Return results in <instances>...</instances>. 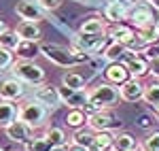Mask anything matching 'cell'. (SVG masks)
I'll return each instance as SVG.
<instances>
[{
  "instance_id": "cell-25",
  "label": "cell",
  "mask_w": 159,
  "mask_h": 151,
  "mask_svg": "<svg viewBox=\"0 0 159 151\" xmlns=\"http://www.w3.org/2000/svg\"><path fill=\"white\" fill-rule=\"evenodd\" d=\"M93 139H96V130H91L89 126H83V128H79L76 132H74V136H72V143H79V145H85V147H93Z\"/></svg>"
},
{
  "instance_id": "cell-4",
  "label": "cell",
  "mask_w": 159,
  "mask_h": 151,
  "mask_svg": "<svg viewBox=\"0 0 159 151\" xmlns=\"http://www.w3.org/2000/svg\"><path fill=\"white\" fill-rule=\"evenodd\" d=\"M11 77L21 79L24 83L40 85V83H45V68L38 66L34 60H19V62H13Z\"/></svg>"
},
{
  "instance_id": "cell-36",
  "label": "cell",
  "mask_w": 159,
  "mask_h": 151,
  "mask_svg": "<svg viewBox=\"0 0 159 151\" xmlns=\"http://www.w3.org/2000/svg\"><path fill=\"white\" fill-rule=\"evenodd\" d=\"M4 30H9V26H7V21H4V19H0V34H2Z\"/></svg>"
},
{
  "instance_id": "cell-6",
  "label": "cell",
  "mask_w": 159,
  "mask_h": 151,
  "mask_svg": "<svg viewBox=\"0 0 159 151\" xmlns=\"http://www.w3.org/2000/svg\"><path fill=\"white\" fill-rule=\"evenodd\" d=\"M129 21L132 26H136V30H142V28H148V26H153L157 19H155V13H153V7L148 4V2H140V4H136L134 9L129 11Z\"/></svg>"
},
{
  "instance_id": "cell-23",
  "label": "cell",
  "mask_w": 159,
  "mask_h": 151,
  "mask_svg": "<svg viewBox=\"0 0 159 151\" xmlns=\"http://www.w3.org/2000/svg\"><path fill=\"white\" fill-rule=\"evenodd\" d=\"M85 83L87 81L81 73L68 70V73L61 75V85H66V87H70V89H85Z\"/></svg>"
},
{
  "instance_id": "cell-11",
  "label": "cell",
  "mask_w": 159,
  "mask_h": 151,
  "mask_svg": "<svg viewBox=\"0 0 159 151\" xmlns=\"http://www.w3.org/2000/svg\"><path fill=\"white\" fill-rule=\"evenodd\" d=\"M34 98L40 100L45 106L49 109H55L61 104V96H60V87H53V85H47V83H40L34 92Z\"/></svg>"
},
{
  "instance_id": "cell-37",
  "label": "cell",
  "mask_w": 159,
  "mask_h": 151,
  "mask_svg": "<svg viewBox=\"0 0 159 151\" xmlns=\"http://www.w3.org/2000/svg\"><path fill=\"white\" fill-rule=\"evenodd\" d=\"M147 2L153 7V9H157V11H159V0H147Z\"/></svg>"
},
{
  "instance_id": "cell-41",
  "label": "cell",
  "mask_w": 159,
  "mask_h": 151,
  "mask_svg": "<svg viewBox=\"0 0 159 151\" xmlns=\"http://www.w3.org/2000/svg\"><path fill=\"white\" fill-rule=\"evenodd\" d=\"M132 151H140V147H136V149H132Z\"/></svg>"
},
{
  "instance_id": "cell-35",
  "label": "cell",
  "mask_w": 159,
  "mask_h": 151,
  "mask_svg": "<svg viewBox=\"0 0 159 151\" xmlns=\"http://www.w3.org/2000/svg\"><path fill=\"white\" fill-rule=\"evenodd\" d=\"M66 151H91V149L85 145H79V143H70V145H66Z\"/></svg>"
},
{
  "instance_id": "cell-34",
  "label": "cell",
  "mask_w": 159,
  "mask_h": 151,
  "mask_svg": "<svg viewBox=\"0 0 159 151\" xmlns=\"http://www.w3.org/2000/svg\"><path fill=\"white\" fill-rule=\"evenodd\" d=\"M148 75L155 77V79L159 81V55H157V58H151V60H148Z\"/></svg>"
},
{
  "instance_id": "cell-21",
  "label": "cell",
  "mask_w": 159,
  "mask_h": 151,
  "mask_svg": "<svg viewBox=\"0 0 159 151\" xmlns=\"http://www.w3.org/2000/svg\"><path fill=\"white\" fill-rule=\"evenodd\" d=\"M136 147H138V143L129 132H119L112 139V151H132Z\"/></svg>"
},
{
  "instance_id": "cell-31",
  "label": "cell",
  "mask_w": 159,
  "mask_h": 151,
  "mask_svg": "<svg viewBox=\"0 0 159 151\" xmlns=\"http://www.w3.org/2000/svg\"><path fill=\"white\" fill-rule=\"evenodd\" d=\"M24 149L25 151H49L51 145H49V140L45 139V136H40V139L34 136L32 140H28V143L24 145Z\"/></svg>"
},
{
  "instance_id": "cell-42",
  "label": "cell",
  "mask_w": 159,
  "mask_h": 151,
  "mask_svg": "<svg viewBox=\"0 0 159 151\" xmlns=\"http://www.w3.org/2000/svg\"><path fill=\"white\" fill-rule=\"evenodd\" d=\"M0 151H4V149H2V147H0Z\"/></svg>"
},
{
  "instance_id": "cell-16",
  "label": "cell",
  "mask_w": 159,
  "mask_h": 151,
  "mask_svg": "<svg viewBox=\"0 0 159 151\" xmlns=\"http://www.w3.org/2000/svg\"><path fill=\"white\" fill-rule=\"evenodd\" d=\"M106 34H108L110 40H115V43H123V45H129V43H132V38L136 36L134 28L123 26V24H112V28L106 30Z\"/></svg>"
},
{
  "instance_id": "cell-19",
  "label": "cell",
  "mask_w": 159,
  "mask_h": 151,
  "mask_svg": "<svg viewBox=\"0 0 159 151\" xmlns=\"http://www.w3.org/2000/svg\"><path fill=\"white\" fill-rule=\"evenodd\" d=\"M38 40H24L21 38V43L17 45V49H15V53H17V58L19 60H34L38 53H40V45H36Z\"/></svg>"
},
{
  "instance_id": "cell-14",
  "label": "cell",
  "mask_w": 159,
  "mask_h": 151,
  "mask_svg": "<svg viewBox=\"0 0 159 151\" xmlns=\"http://www.w3.org/2000/svg\"><path fill=\"white\" fill-rule=\"evenodd\" d=\"M127 4L125 2H119V0H110L108 4H106V9H104V17L108 19L110 24H121L123 19H127Z\"/></svg>"
},
{
  "instance_id": "cell-33",
  "label": "cell",
  "mask_w": 159,
  "mask_h": 151,
  "mask_svg": "<svg viewBox=\"0 0 159 151\" xmlns=\"http://www.w3.org/2000/svg\"><path fill=\"white\" fill-rule=\"evenodd\" d=\"M38 4L45 9V11H55L61 7V0H36Z\"/></svg>"
},
{
  "instance_id": "cell-3",
  "label": "cell",
  "mask_w": 159,
  "mask_h": 151,
  "mask_svg": "<svg viewBox=\"0 0 159 151\" xmlns=\"http://www.w3.org/2000/svg\"><path fill=\"white\" fill-rule=\"evenodd\" d=\"M47 115H49V106H45L40 100L36 98H30L19 104V111H17V119L25 121L28 126H32L34 130L36 128H43L45 121H47Z\"/></svg>"
},
{
  "instance_id": "cell-38",
  "label": "cell",
  "mask_w": 159,
  "mask_h": 151,
  "mask_svg": "<svg viewBox=\"0 0 159 151\" xmlns=\"http://www.w3.org/2000/svg\"><path fill=\"white\" fill-rule=\"evenodd\" d=\"M49 151H66V147H51Z\"/></svg>"
},
{
  "instance_id": "cell-15",
  "label": "cell",
  "mask_w": 159,
  "mask_h": 151,
  "mask_svg": "<svg viewBox=\"0 0 159 151\" xmlns=\"http://www.w3.org/2000/svg\"><path fill=\"white\" fill-rule=\"evenodd\" d=\"M15 32L24 38V40H40V38H43V32H40L38 21H28V19H21L19 24L15 26Z\"/></svg>"
},
{
  "instance_id": "cell-44",
  "label": "cell",
  "mask_w": 159,
  "mask_h": 151,
  "mask_svg": "<svg viewBox=\"0 0 159 151\" xmlns=\"http://www.w3.org/2000/svg\"><path fill=\"white\" fill-rule=\"evenodd\" d=\"M15 151H17V149H15ZM21 151H25V149H21Z\"/></svg>"
},
{
  "instance_id": "cell-20",
  "label": "cell",
  "mask_w": 159,
  "mask_h": 151,
  "mask_svg": "<svg viewBox=\"0 0 159 151\" xmlns=\"http://www.w3.org/2000/svg\"><path fill=\"white\" fill-rule=\"evenodd\" d=\"M17 111H19V106H15L13 100H2L0 98V128H7L11 121H15Z\"/></svg>"
},
{
  "instance_id": "cell-9",
  "label": "cell",
  "mask_w": 159,
  "mask_h": 151,
  "mask_svg": "<svg viewBox=\"0 0 159 151\" xmlns=\"http://www.w3.org/2000/svg\"><path fill=\"white\" fill-rule=\"evenodd\" d=\"M25 87H24V81L17 79V77H9V79H2L0 81V98L2 100H19L24 98Z\"/></svg>"
},
{
  "instance_id": "cell-8",
  "label": "cell",
  "mask_w": 159,
  "mask_h": 151,
  "mask_svg": "<svg viewBox=\"0 0 159 151\" xmlns=\"http://www.w3.org/2000/svg\"><path fill=\"white\" fill-rule=\"evenodd\" d=\"M15 13L21 19H28V21H43L47 11L38 4L36 0H19L15 4Z\"/></svg>"
},
{
  "instance_id": "cell-27",
  "label": "cell",
  "mask_w": 159,
  "mask_h": 151,
  "mask_svg": "<svg viewBox=\"0 0 159 151\" xmlns=\"http://www.w3.org/2000/svg\"><path fill=\"white\" fill-rule=\"evenodd\" d=\"M45 139L49 140L51 147H66L68 145V136H66V132L61 128H49L45 132Z\"/></svg>"
},
{
  "instance_id": "cell-30",
  "label": "cell",
  "mask_w": 159,
  "mask_h": 151,
  "mask_svg": "<svg viewBox=\"0 0 159 151\" xmlns=\"http://www.w3.org/2000/svg\"><path fill=\"white\" fill-rule=\"evenodd\" d=\"M142 100L147 102L148 106L159 104V83H151V85L144 87V96H142Z\"/></svg>"
},
{
  "instance_id": "cell-1",
  "label": "cell",
  "mask_w": 159,
  "mask_h": 151,
  "mask_svg": "<svg viewBox=\"0 0 159 151\" xmlns=\"http://www.w3.org/2000/svg\"><path fill=\"white\" fill-rule=\"evenodd\" d=\"M40 53L51 64L61 66V68H74V66H79V64H83L87 60L85 53H79L72 47H64V45H57V43H43Z\"/></svg>"
},
{
  "instance_id": "cell-32",
  "label": "cell",
  "mask_w": 159,
  "mask_h": 151,
  "mask_svg": "<svg viewBox=\"0 0 159 151\" xmlns=\"http://www.w3.org/2000/svg\"><path fill=\"white\" fill-rule=\"evenodd\" d=\"M13 66V51L0 47V70H7Z\"/></svg>"
},
{
  "instance_id": "cell-13",
  "label": "cell",
  "mask_w": 159,
  "mask_h": 151,
  "mask_svg": "<svg viewBox=\"0 0 159 151\" xmlns=\"http://www.w3.org/2000/svg\"><path fill=\"white\" fill-rule=\"evenodd\" d=\"M104 79L119 87L121 83H125L129 79V70L123 62H108V66L104 68Z\"/></svg>"
},
{
  "instance_id": "cell-17",
  "label": "cell",
  "mask_w": 159,
  "mask_h": 151,
  "mask_svg": "<svg viewBox=\"0 0 159 151\" xmlns=\"http://www.w3.org/2000/svg\"><path fill=\"white\" fill-rule=\"evenodd\" d=\"M123 64L127 66L129 77H134V79H142L144 75H148V60L140 58V55H132V58H127Z\"/></svg>"
},
{
  "instance_id": "cell-5",
  "label": "cell",
  "mask_w": 159,
  "mask_h": 151,
  "mask_svg": "<svg viewBox=\"0 0 159 151\" xmlns=\"http://www.w3.org/2000/svg\"><path fill=\"white\" fill-rule=\"evenodd\" d=\"M87 126L91 128V130H117V128H121V121H119V117L108 111V109H98V111H93V113L87 115Z\"/></svg>"
},
{
  "instance_id": "cell-12",
  "label": "cell",
  "mask_w": 159,
  "mask_h": 151,
  "mask_svg": "<svg viewBox=\"0 0 159 151\" xmlns=\"http://www.w3.org/2000/svg\"><path fill=\"white\" fill-rule=\"evenodd\" d=\"M60 96H61V102L68 104L70 109H85V104L89 102L85 89H70V87H66V85H61Z\"/></svg>"
},
{
  "instance_id": "cell-22",
  "label": "cell",
  "mask_w": 159,
  "mask_h": 151,
  "mask_svg": "<svg viewBox=\"0 0 159 151\" xmlns=\"http://www.w3.org/2000/svg\"><path fill=\"white\" fill-rule=\"evenodd\" d=\"M112 139H115V134H112L110 130H100V132H96V139H93V147H91V149L110 151L112 149Z\"/></svg>"
},
{
  "instance_id": "cell-18",
  "label": "cell",
  "mask_w": 159,
  "mask_h": 151,
  "mask_svg": "<svg viewBox=\"0 0 159 151\" xmlns=\"http://www.w3.org/2000/svg\"><path fill=\"white\" fill-rule=\"evenodd\" d=\"M79 32L81 34H106V24L102 17L91 15V17L83 19V24L79 26Z\"/></svg>"
},
{
  "instance_id": "cell-10",
  "label": "cell",
  "mask_w": 159,
  "mask_h": 151,
  "mask_svg": "<svg viewBox=\"0 0 159 151\" xmlns=\"http://www.w3.org/2000/svg\"><path fill=\"white\" fill-rule=\"evenodd\" d=\"M144 87L147 85H142L140 79L129 77L125 83L119 85V96H121L123 102H138V100H142V96H144Z\"/></svg>"
},
{
  "instance_id": "cell-40",
  "label": "cell",
  "mask_w": 159,
  "mask_h": 151,
  "mask_svg": "<svg viewBox=\"0 0 159 151\" xmlns=\"http://www.w3.org/2000/svg\"><path fill=\"white\" fill-rule=\"evenodd\" d=\"M119 2H125L127 4V2H136V0H119Z\"/></svg>"
},
{
  "instance_id": "cell-43",
  "label": "cell",
  "mask_w": 159,
  "mask_h": 151,
  "mask_svg": "<svg viewBox=\"0 0 159 151\" xmlns=\"http://www.w3.org/2000/svg\"><path fill=\"white\" fill-rule=\"evenodd\" d=\"M91 151H96V149H91ZM110 151H112V149H110Z\"/></svg>"
},
{
  "instance_id": "cell-28",
  "label": "cell",
  "mask_w": 159,
  "mask_h": 151,
  "mask_svg": "<svg viewBox=\"0 0 159 151\" xmlns=\"http://www.w3.org/2000/svg\"><path fill=\"white\" fill-rule=\"evenodd\" d=\"M21 43V36L15 32V30H4L2 34H0V47H4V49H11V51H15L17 49V45Z\"/></svg>"
},
{
  "instance_id": "cell-29",
  "label": "cell",
  "mask_w": 159,
  "mask_h": 151,
  "mask_svg": "<svg viewBox=\"0 0 159 151\" xmlns=\"http://www.w3.org/2000/svg\"><path fill=\"white\" fill-rule=\"evenodd\" d=\"M138 147H140V151H159V130L148 132Z\"/></svg>"
},
{
  "instance_id": "cell-26",
  "label": "cell",
  "mask_w": 159,
  "mask_h": 151,
  "mask_svg": "<svg viewBox=\"0 0 159 151\" xmlns=\"http://www.w3.org/2000/svg\"><path fill=\"white\" fill-rule=\"evenodd\" d=\"M125 53H127V45L112 40L110 45H106V49H104V58H106L108 62H119Z\"/></svg>"
},
{
  "instance_id": "cell-7",
  "label": "cell",
  "mask_w": 159,
  "mask_h": 151,
  "mask_svg": "<svg viewBox=\"0 0 159 151\" xmlns=\"http://www.w3.org/2000/svg\"><path fill=\"white\" fill-rule=\"evenodd\" d=\"M4 134H7V139L13 140V143H17V145H25L28 140L34 139V128L28 126V124L21 121V119H15V121H11L9 126L4 128Z\"/></svg>"
},
{
  "instance_id": "cell-39",
  "label": "cell",
  "mask_w": 159,
  "mask_h": 151,
  "mask_svg": "<svg viewBox=\"0 0 159 151\" xmlns=\"http://www.w3.org/2000/svg\"><path fill=\"white\" fill-rule=\"evenodd\" d=\"M153 111H155V113H157V117H159V104H155V106H153Z\"/></svg>"
},
{
  "instance_id": "cell-2",
  "label": "cell",
  "mask_w": 159,
  "mask_h": 151,
  "mask_svg": "<svg viewBox=\"0 0 159 151\" xmlns=\"http://www.w3.org/2000/svg\"><path fill=\"white\" fill-rule=\"evenodd\" d=\"M87 98H89V102L85 104L83 111H91V113L98 111V109H110V106H115L117 102L121 100L117 85H112L108 81H104V83H100L96 87H91L87 92Z\"/></svg>"
},
{
  "instance_id": "cell-24",
  "label": "cell",
  "mask_w": 159,
  "mask_h": 151,
  "mask_svg": "<svg viewBox=\"0 0 159 151\" xmlns=\"http://www.w3.org/2000/svg\"><path fill=\"white\" fill-rule=\"evenodd\" d=\"M87 124V113L83 109H70L68 115H66V126L68 128H74V130H79V128H83Z\"/></svg>"
}]
</instances>
